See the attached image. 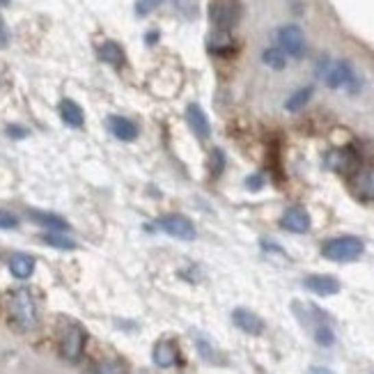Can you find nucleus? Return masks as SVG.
<instances>
[{
    "label": "nucleus",
    "mask_w": 374,
    "mask_h": 374,
    "mask_svg": "<svg viewBox=\"0 0 374 374\" xmlns=\"http://www.w3.org/2000/svg\"><path fill=\"white\" fill-rule=\"evenodd\" d=\"M30 219L35 223H39V225L49 227V232H60V229H67V221H62L60 216H55V214L30 212Z\"/></svg>",
    "instance_id": "obj_19"
},
{
    "label": "nucleus",
    "mask_w": 374,
    "mask_h": 374,
    "mask_svg": "<svg viewBox=\"0 0 374 374\" xmlns=\"http://www.w3.org/2000/svg\"><path fill=\"white\" fill-rule=\"evenodd\" d=\"M18 225V219L10 212H0V229H14Z\"/></svg>",
    "instance_id": "obj_27"
},
{
    "label": "nucleus",
    "mask_w": 374,
    "mask_h": 374,
    "mask_svg": "<svg viewBox=\"0 0 374 374\" xmlns=\"http://www.w3.org/2000/svg\"><path fill=\"white\" fill-rule=\"evenodd\" d=\"M92 374H127V370L117 360H103V363L92 367Z\"/></svg>",
    "instance_id": "obj_23"
},
{
    "label": "nucleus",
    "mask_w": 374,
    "mask_h": 374,
    "mask_svg": "<svg viewBox=\"0 0 374 374\" xmlns=\"http://www.w3.org/2000/svg\"><path fill=\"white\" fill-rule=\"evenodd\" d=\"M365 246L358 237H336L321 246V255L331 262H353L363 255Z\"/></svg>",
    "instance_id": "obj_2"
},
{
    "label": "nucleus",
    "mask_w": 374,
    "mask_h": 374,
    "mask_svg": "<svg viewBox=\"0 0 374 374\" xmlns=\"http://www.w3.org/2000/svg\"><path fill=\"white\" fill-rule=\"evenodd\" d=\"M106 124H108V131L117 138V140L131 142V140H136V138H138V127H136V122L127 120V117L110 115Z\"/></svg>",
    "instance_id": "obj_13"
},
{
    "label": "nucleus",
    "mask_w": 374,
    "mask_h": 374,
    "mask_svg": "<svg viewBox=\"0 0 374 374\" xmlns=\"http://www.w3.org/2000/svg\"><path fill=\"white\" fill-rule=\"evenodd\" d=\"M310 374H333V372L329 370V367H317V365H314V367H310Z\"/></svg>",
    "instance_id": "obj_32"
},
{
    "label": "nucleus",
    "mask_w": 374,
    "mask_h": 374,
    "mask_svg": "<svg viewBox=\"0 0 374 374\" xmlns=\"http://www.w3.org/2000/svg\"><path fill=\"white\" fill-rule=\"evenodd\" d=\"M324 78H326V85L333 88V90H338V88H347L351 92L358 90V78H356V74H353V67L345 60L329 64Z\"/></svg>",
    "instance_id": "obj_6"
},
{
    "label": "nucleus",
    "mask_w": 374,
    "mask_h": 374,
    "mask_svg": "<svg viewBox=\"0 0 374 374\" xmlns=\"http://www.w3.org/2000/svg\"><path fill=\"white\" fill-rule=\"evenodd\" d=\"M314 340H317V345H321V347H331L333 342H336V336H333L331 326L319 324L317 329H314Z\"/></svg>",
    "instance_id": "obj_24"
},
{
    "label": "nucleus",
    "mask_w": 374,
    "mask_h": 374,
    "mask_svg": "<svg viewBox=\"0 0 374 374\" xmlns=\"http://www.w3.org/2000/svg\"><path fill=\"white\" fill-rule=\"evenodd\" d=\"M152 358H154V363L159 365V367H173L177 363V358H179V351H177V347L173 342H168V340H161V342L154 345Z\"/></svg>",
    "instance_id": "obj_14"
},
{
    "label": "nucleus",
    "mask_w": 374,
    "mask_h": 374,
    "mask_svg": "<svg viewBox=\"0 0 374 374\" xmlns=\"http://www.w3.org/2000/svg\"><path fill=\"white\" fill-rule=\"evenodd\" d=\"M163 0H138L136 3V14L138 16H147L154 8H159Z\"/></svg>",
    "instance_id": "obj_26"
},
{
    "label": "nucleus",
    "mask_w": 374,
    "mask_h": 374,
    "mask_svg": "<svg viewBox=\"0 0 374 374\" xmlns=\"http://www.w3.org/2000/svg\"><path fill=\"white\" fill-rule=\"evenodd\" d=\"M42 241L58 248V251H74L76 248V241L69 239L64 232H46V234H42Z\"/></svg>",
    "instance_id": "obj_20"
},
{
    "label": "nucleus",
    "mask_w": 374,
    "mask_h": 374,
    "mask_svg": "<svg viewBox=\"0 0 374 374\" xmlns=\"http://www.w3.org/2000/svg\"><path fill=\"white\" fill-rule=\"evenodd\" d=\"M280 225H283L285 229H290V232L303 234V232H308V229H310V216H308L306 209L290 207L283 214V219H280Z\"/></svg>",
    "instance_id": "obj_10"
},
{
    "label": "nucleus",
    "mask_w": 374,
    "mask_h": 374,
    "mask_svg": "<svg viewBox=\"0 0 374 374\" xmlns=\"http://www.w3.org/2000/svg\"><path fill=\"white\" fill-rule=\"evenodd\" d=\"M85 342H88V336L85 331L81 329L78 324H67L62 329V336H60V353L64 360L69 363H78L83 358V351H85Z\"/></svg>",
    "instance_id": "obj_3"
},
{
    "label": "nucleus",
    "mask_w": 374,
    "mask_h": 374,
    "mask_svg": "<svg viewBox=\"0 0 374 374\" xmlns=\"http://www.w3.org/2000/svg\"><path fill=\"white\" fill-rule=\"evenodd\" d=\"M241 18V5L237 0H219L212 5V23L219 32H229Z\"/></svg>",
    "instance_id": "obj_4"
},
{
    "label": "nucleus",
    "mask_w": 374,
    "mask_h": 374,
    "mask_svg": "<svg viewBox=\"0 0 374 374\" xmlns=\"http://www.w3.org/2000/svg\"><path fill=\"white\" fill-rule=\"evenodd\" d=\"M186 120H188V127H191V131L200 138V140H207V138L212 136L209 120H207L205 110H202L198 103H191V106L186 108Z\"/></svg>",
    "instance_id": "obj_12"
},
{
    "label": "nucleus",
    "mask_w": 374,
    "mask_h": 374,
    "mask_svg": "<svg viewBox=\"0 0 374 374\" xmlns=\"http://www.w3.org/2000/svg\"><path fill=\"white\" fill-rule=\"evenodd\" d=\"M8 44H10V30L8 25H5L3 16H0V49H5Z\"/></svg>",
    "instance_id": "obj_29"
},
{
    "label": "nucleus",
    "mask_w": 374,
    "mask_h": 374,
    "mask_svg": "<svg viewBox=\"0 0 374 374\" xmlns=\"http://www.w3.org/2000/svg\"><path fill=\"white\" fill-rule=\"evenodd\" d=\"M97 55H99L101 62L110 64V67H122L124 60H127V58H124L122 46L117 44V42H103V44H99V49H97Z\"/></svg>",
    "instance_id": "obj_15"
},
{
    "label": "nucleus",
    "mask_w": 374,
    "mask_h": 374,
    "mask_svg": "<svg viewBox=\"0 0 374 374\" xmlns=\"http://www.w3.org/2000/svg\"><path fill=\"white\" fill-rule=\"evenodd\" d=\"M351 193L360 200H374V168L360 166L356 173L349 175Z\"/></svg>",
    "instance_id": "obj_8"
},
{
    "label": "nucleus",
    "mask_w": 374,
    "mask_h": 374,
    "mask_svg": "<svg viewBox=\"0 0 374 374\" xmlns=\"http://www.w3.org/2000/svg\"><path fill=\"white\" fill-rule=\"evenodd\" d=\"M246 184H248V188H260V186H262V177H260V175H255L253 179H248Z\"/></svg>",
    "instance_id": "obj_31"
},
{
    "label": "nucleus",
    "mask_w": 374,
    "mask_h": 374,
    "mask_svg": "<svg viewBox=\"0 0 374 374\" xmlns=\"http://www.w3.org/2000/svg\"><path fill=\"white\" fill-rule=\"evenodd\" d=\"M232 321L237 324L239 331L248 333V336H260V333H264V321H262V317H258V314L251 310H246V308H237V310L232 312Z\"/></svg>",
    "instance_id": "obj_9"
},
{
    "label": "nucleus",
    "mask_w": 374,
    "mask_h": 374,
    "mask_svg": "<svg viewBox=\"0 0 374 374\" xmlns=\"http://www.w3.org/2000/svg\"><path fill=\"white\" fill-rule=\"evenodd\" d=\"M312 92H314V90H312V85H308V88H301L299 92H294L290 99H287L285 108H287V110H292V113H294V110H301L308 101H310Z\"/></svg>",
    "instance_id": "obj_22"
},
{
    "label": "nucleus",
    "mask_w": 374,
    "mask_h": 374,
    "mask_svg": "<svg viewBox=\"0 0 374 374\" xmlns=\"http://www.w3.org/2000/svg\"><path fill=\"white\" fill-rule=\"evenodd\" d=\"M8 312H10V324L14 326L18 333L32 331L39 321L37 303H35V299H32L30 290H25V287H18V290L10 294Z\"/></svg>",
    "instance_id": "obj_1"
},
{
    "label": "nucleus",
    "mask_w": 374,
    "mask_h": 374,
    "mask_svg": "<svg viewBox=\"0 0 374 374\" xmlns=\"http://www.w3.org/2000/svg\"><path fill=\"white\" fill-rule=\"evenodd\" d=\"M173 3H175V10L182 12L186 18L198 16V0H173Z\"/></svg>",
    "instance_id": "obj_25"
},
{
    "label": "nucleus",
    "mask_w": 374,
    "mask_h": 374,
    "mask_svg": "<svg viewBox=\"0 0 374 374\" xmlns=\"http://www.w3.org/2000/svg\"><path fill=\"white\" fill-rule=\"evenodd\" d=\"M329 166L333 170H338V173H347V175L356 173V170L360 168L356 156H353L351 152H333L329 156Z\"/></svg>",
    "instance_id": "obj_18"
},
{
    "label": "nucleus",
    "mask_w": 374,
    "mask_h": 374,
    "mask_svg": "<svg viewBox=\"0 0 374 374\" xmlns=\"http://www.w3.org/2000/svg\"><path fill=\"white\" fill-rule=\"evenodd\" d=\"M156 39H159V32H149V35H147V44L152 46V44L156 42Z\"/></svg>",
    "instance_id": "obj_33"
},
{
    "label": "nucleus",
    "mask_w": 374,
    "mask_h": 374,
    "mask_svg": "<svg viewBox=\"0 0 374 374\" xmlns=\"http://www.w3.org/2000/svg\"><path fill=\"white\" fill-rule=\"evenodd\" d=\"M223 166H225L223 152H221V149H214V152H212V173H214V175H221Z\"/></svg>",
    "instance_id": "obj_28"
},
{
    "label": "nucleus",
    "mask_w": 374,
    "mask_h": 374,
    "mask_svg": "<svg viewBox=\"0 0 374 374\" xmlns=\"http://www.w3.org/2000/svg\"><path fill=\"white\" fill-rule=\"evenodd\" d=\"M163 232L170 234L175 239H182V241H193L195 239V225L186 216H179V214H170V216H163L156 223Z\"/></svg>",
    "instance_id": "obj_7"
},
{
    "label": "nucleus",
    "mask_w": 374,
    "mask_h": 374,
    "mask_svg": "<svg viewBox=\"0 0 374 374\" xmlns=\"http://www.w3.org/2000/svg\"><path fill=\"white\" fill-rule=\"evenodd\" d=\"M303 285L306 290H310L317 297H333V294L340 292V283L333 275H308Z\"/></svg>",
    "instance_id": "obj_11"
},
{
    "label": "nucleus",
    "mask_w": 374,
    "mask_h": 374,
    "mask_svg": "<svg viewBox=\"0 0 374 374\" xmlns=\"http://www.w3.org/2000/svg\"><path fill=\"white\" fill-rule=\"evenodd\" d=\"M10 271L14 278L18 280H25L30 278L32 271H35V260L30 258V255H23V253H14L10 258Z\"/></svg>",
    "instance_id": "obj_16"
},
{
    "label": "nucleus",
    "mask_w": 374,
    "mask_h": 374,
    "mask_svg": "<svg viewBox=\"0 0 374 374\" xmlns=\"http://www.w3.org/2000/svg\"><path fill=\"white\" fill-rule=\"evenodd\" d=\"M262 60H264L266 67H271V69H278V71H280V69H285L287 55L278 49V46H271V49H266L264 53H262Z\"/></svg>",
    "instance_id": "obj_21"
},
{
    "label": "nucleus",
    "mask_w": 374,
    "mask_h": 374,
    "mask_svg": "<svg viewBox=\"0 0 374 374\" xmlns=\"http://www.w3.org/2000/svg\"><path fill=\"white\" fill-rule=\"evenodd\" d=\"M10 5V0H0V8H8Z\"/></svg>",
    "instance_id": "obj_34"
},
{
    "label": "nucleus",
    "mask_w": 374,
    "mask_h": 374,
    "mask_svg": "<svg viewBox=\"0 0 374 374\" xmlns=\"http://www.w3.org/2000/svg\"><path fill=\"white\" fill-rule=\"evenodd\" d=\"M8 134H10L12 138H25V136H28V131H25L23 127H16V124H10V127H8Z\"/></svg>",
    "instance_id": "obj_30"
},
{
    "label": "nucleus",
    "mask_w": 374,
    "mask_h": 374,
    "mask_svg": "<svg viewBox=\"0 0 374 374\" xmlns=\"http://www.w3.org/2000/svg\"><path fill=\"white\" fill-rule=\"evenodd\" d=\"M60 117H62V122L67 124V127H71V129H81L83 122H85V115H83L81 106L74 103L71 99H62L60 101Z\"/></svg>",
    "instance_id": "obj_17"
},
{
    "label": "nucleus",
    "mask_w": 374,
    "mask_h": 374,
    "mask_svg": "<svg viewBox=\"0 0 374 374\" xmlns=\"http://www.w3.org/2000/svg\"><path fill=\"white\" fill-rule=\"evenodd\" d=\"M278 49L283 51L285 55L303 58L308 49L303 30H301L299 25H283V28L278 30Z\"/></svg>",
    "instance_id": "obj_5"
}]
</instances>
